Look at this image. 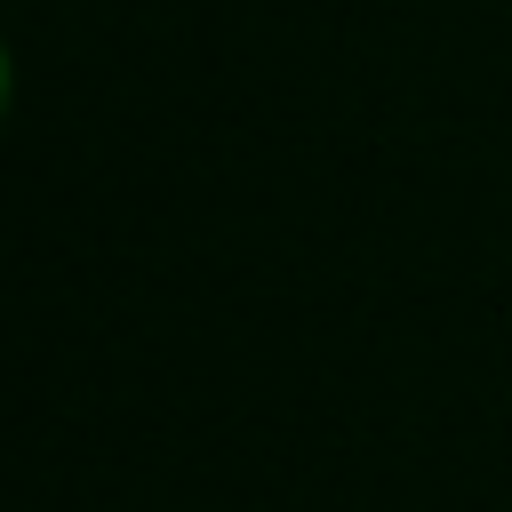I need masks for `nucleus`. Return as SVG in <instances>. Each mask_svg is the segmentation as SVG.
<instances>
[{"label":"nucleus","mask_w":512,"mask_h":512,"mask_svg":"<svg viewBox=\"0 0 512 512\" xmlns=\"http://www.w3.org/2000/svg\"><path fill=\"white\" fill-rule=\"evenodd\" d=\"M0 112H8V56H0Z\"/></svg>","instance_id":"1"}]
</instances>
